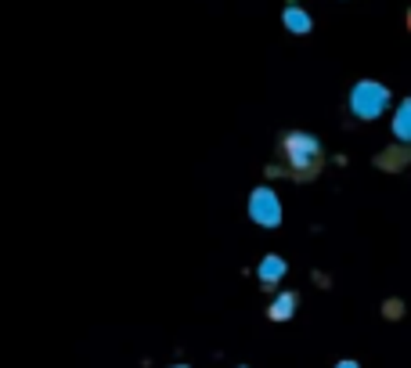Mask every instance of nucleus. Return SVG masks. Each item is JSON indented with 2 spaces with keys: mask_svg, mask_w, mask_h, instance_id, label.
<instances>
[{
  "mask_svg": "<svg viewBox=\"0 0 411 368\" xmlns=\"http://www.w3.org/2000/svg\"><path fill=\"white\" fill-rule=\"evenodd\" d=\"M278 155H281V167L285 174H292L296 181H314L321 174V144L311 134L292 130L278 141Z\"/></svg>",
  "mask_w": 411,
  "mask_h": 368,
  "instance_id": "f257e3e1",
  "label": "nucleus"
},
{
  "mask_svg": "<svg viewBox=\"0 0 411 368\" xmlns=\"http://www.w3.org/2000/svg\"><path fill=\"white\" fill-rule=\"evenodd\" d=\"M292 307H296V296H292V293H281V296L271 303L267 314H271L274 322H285V318H292Z\"/></svg>",
  "mask_w": 411,
  "mask_h": 368,
  "instance_id": "f03ea898",
  "label": "nucleus"
},
{
  "mask_svg": "<svg viewBox=\"0 0 411 368\" xmlns=\"http://www.w3.org/2000/svg\"><path fill=\"white\" fill-rule=\"evenodd\" d=\"M407 29H411V11H407Z\"/></svg>",
  "mask_w": 411,
  "mask_h": 368,
  "instance_id": "7ed1b4c3",
  "label": "nucleus"
}]
</instances>
